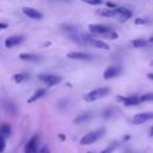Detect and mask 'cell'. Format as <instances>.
Returning <instances> with one entry per match:
<instances>
[{
  "label": "cell",
  "mask_w": 153,
  "mask_h": 153,
  "mask_svg": "<svg viewBox=\"0 0 153 153\" xmlns=\"http://www.w3.org/2000/svg\"><path fill=\"white\" fill-rule=\"evenodd\" d=\"M109 91L110 90L108 87H98V88H94V90L87 92L82 98H84L85 102L91 103V102H94V100H98V99L105 97L109 93Z\"/></svg>",
  "instance_id": "1"
},
{
  "label": "cell",
  "mask_w": 153,
  "mask_h": 153,
  "mask_svg": "<svg viewBox=\"0 0 153 153\" xmlns=\"http://www.w3.org/2000/svg\"><path fill=\"white\" fill-rule=\"evenodd\" d=\"M103 134H104V129H103V128L97 129V130H94V131H91V133L84 135V136L80 139V145H82V146L91 145V143L96 142Z\"/></svg>",
  "instance_id": "2"
},
{
  "label": "cell",
  "mask_w": 153,
  "mask_h": 153,
  "mask_svg": "<svg viewBox=\"0 0 153 153\" xmlns=\"http://www.w3.org/2000/svg\"><path fill=\"white\" fill-rule=\"evenodd\" d=\"M39 80H42L47 86H54L61 82V76L59 75H53V74H41L38 76Z\"/></svg>",
  "instance_id": "3"
},
{
  "label": "cell",
  "mask_w": 153,
  "mask_h": 153,
  "mask_svg": "<svg viewBox=\"0 0 153 153\" xmlns=\"http://www.w3.org/2000/svg\"><path fill=\"white\" fill-rule=\"evenodd\" d=\"M67 57L71 60H79V61H90L93 59V56L85 51H71L67 54Z\"/></svg>",
  "instance_id": "4"
},
{
  "label": "cell",
  "mask_w": 153,
  "mask_h": 153,
  "mask_svg": "<svg viewBox=\"0 0 153 153\" xmlns=\"http://www.w3.org/2000/svg\"><path fill=\"white\" fill-rule=\"evenodd\" d=\"M149 120H153V112H141L134 115L131 123L133 124H142L143 122H147Z\"/></svg>",
  "instance_id": "5"
},
{
  "label": "cell",
  "mask_w": 153,
  "mask_h": 153,
  "mask_svg": "<svg viewBox=\"0 0 153 153\" xmlns=\"http://www.w3.org/2000/svg\"><path fill=\"white\" fill-rule=\"evenodd\" d=\"M121 72H122V68L121 67H118V66H109L103 72V78L105 80H109V79H112V78L117 76Z\"/></svg>",
  "instance_id": "6"
},
{
  "label": "cell",
  "mask_w": 153,
  "mask_h": 153,
  "mask_svg": "<svg viewBox=\"0 0 153 153\" xmlns=\"http://www.w3.org/2000/svg\"><path fill=\"white\" fill-rule=\"evenodd\" d=\"M115 11H116V17L121 22H126V20H128L133 16L131 11L128 10V8H126V7H116Z\"/></svg>",
  "instance_id": "7"
},
{
  "label": "cell",
  "mask_w": 153,
  "mask_h": 153,
  "mask_svg": "<svg viewBox=\"0 0 153 153\" xmlns=\"http://www.w3.org/2000/svg\"><path fill=\"white\" fill-rule=\"evenodd\" d=\"M117 99L120 102H122L126 106H134V105H137L140 103V99H139L137 96H129V97L117 96Z\"/></svg>",
  "instance_id": "8"
},
{
  "label": "cell",
  "mask_w": 153,
  "mask_h": 153,
  "mask_svg": "<svg viewBox=\"0 0 153 153\" xmlns=\"http://www.w3.org/2000/svg\"><path fill=\"white\" fill-rule=\"evenodd\" d=\"M23 13H24L26 17H29V18H31V19H36V20H39V19L43 18V14H42L38 10H35V8H32V7H24V8H23Z\"/></svg>",
  "instance_id": "9"
},
{
  "label": "cell",
  "mask_w": 153,
  "mask_h": 153,
  "mask_svg": "<svg viewBox=\"0 0 153 153\" xmlns=\"http://www.w3.org/2000/svg\"><path fill=\"white\" fill-rule=\"evenodd\" d=\"M88 29L92 33H96V35H104L105 32H108L110 30V27L105 26V25H102V24H90L88 25Z\"/></svg>",
  "instance_id": "10"
},
{
  "label": "cell",
  "mask_w": 153,
  "mask_h": 153,
  "mask_svg": "<svg viewBox=\"0 0 153 153\" xmlns=\"http://www.w3.org/2000/svg\"><path fill=\"white\" fill-rule=\"evenodd\" d=\"M23 41H24V37H23V36H11V37L6 38V41H5V47H6V48H13V47L20 44Z\"/></svg>",
  "instance_id": "11"
},
{
  "label": "cell",
  "mask_w": 153,
  "mask_h": 153,
  "mask_svg": "<svg viewBox=\"0 0 153 153\" xmlns=\"http://www.w3.org/2000/svg\"><path fill=\"white\" fill-rule=\"evenodd\" d=\"M25 153H37V136H32L25 145Z\"/></svg>",
  "instance_id": "12"
},
{
  "label": "cell",
  "mask_w": 153,
  "mask_h": 153,
  "mask_svg": "<svg viewBox=\"0 0 153 153\" xmlns=\"http://www.w3.org/2000/svg\"><path fill=\"white\" fill-rule=\"evenodd\" d=\"M19 59L23 60V61H31V62H37L39 61V56L38 55H35V54H29V53H23L19 55Z\"/></svg>",
  "instance_id": "13"
},
{
  "label": "cell",
  "mask_w": 153,
  "mask_h": 153,
  "mask_svg": "<svg viewBox=\"0 0 153 153\" xmlns=\"http://www.w3.org/2000/svg\"><path fill=\"white\" fill-rule=\"evenodd\" d=\"M99 16L102 17H116V11L115 8H102V10H98L97 12Z\"/></svg>",
  "instance_id": "14"
},
{
  "label": "cell",
  "mask_w": 153,
  "mask_h": 153,
  "mask_svg": "<svg viewBox=\"0 0 153 153\" xmlns=\"http://www.w3.org/2000/svg\"><path fill=\"white\" fill-rule=\"evenodd\" d=\"M90 43H91L93 47L98 48V49H103V50H109V49H110V48H109V44L105 43V42H103V41H100V39H92Z\"/></svg>",
  "instance_id": "15"
},
{
  "label": "cell",
  "mask_w": 153,
  "mask_h": 153,
  "mask_svg": "<svg viewBox=\"0 0 153 153\" xmlns=\"http://www.w3.org/2000/svg\"><path fill=\"white\" fill-rule=\"evenodd\" d=\"M44 94H45V90H44V88H39V90H37V91L27 99V103H33V102H36L37 99L42 98Z\"/></svg>",
  "instance_id": "16"
},
{
  "label": "cell",
  "mask_w": 153,
  "mask_h": 153,
  "mask_svg": "<svg viewBox=\"0 0 153 153\" xmlns=\"http://www.w3.org/2000/svg\"><path fill=\"white\" fill-rule=\"evenodd\" d=\"M0 135L4 136L5 139L8 137V136L11 135V127H10L8 124H2V126L0 127Z\"/></svg>",
  "instance_id": "17"
},
{
  "label": "cell",
  "mask_w": 153,
  "mask_h": 153,
  "mask_svg": "<svg viewBox=\"0 0 153 153\" xmlns=\"http://www.w3.org/2000/svg\"><path fill=\"white\" fill-rule=\"evenodd\" d=\"M146 44H147V41H145L142 38H136V39L131 41V45L134 48H143Z\"/></svg>",
  "instance_id": "18"
},
{
  "label": "cell",
  "mask_w": 153,
  "mask_h": 153,
  "mask_svg": "<svg viewBox=\"0 0 153 153\" xmlns=\"http://www.w3.org/2000/svg\"><path fill=\"white\" fill-rule=\"evenodd\" d=\"M103 36L106 37V38H109V39H117V38H118V33H117L116 31H112L111 29H110L108 32H105Z\"/></svg>",
  "instance_id": "19"
},
{
  "label": "cell",
  "mask_w": 153,
  "mask_h": 153,
  "mask_svg": "<svg viewBox=\"0 0 153 153\" xmlns=\"http://www.w3.org/2000/svg\"><path fill=\"white\" fill-rule=\"evenodd\" d=\"M90 117H91L90 114H82V115L78 116V117L74 120V123H81V122H84V121H87Z\"/></svg>",
  "instance_id": "20"
},
{
  "label": "cell",
  "mask_w": 153,
  "mask_h": 153,
  "mask_svg": "<svg viewBox=\"0 0 153 153\" xmlns=\"http://www.w3.org/2000/svg\"><path fill=\"white\" fill-rule=\"evenodd\" d=\"M139 99H140V102H151V100H153V92L145 93L141 97H139Z\"/></svg>",
  "instance_id": "21"
},
{
  "label": "cell",
  "mask_w": 153,
  "mask_h": 153,
  "mask_svg": "<svg viewBox=\"0 0 153 153\" xmlns=\"http://www.w3.org/2000/svg\"><path fill=\"white\" fill-rule=\"evenodd\" d=\"M116 147H117V142H112V143H110L104 151H102L100 153H112V152L115 151Z\"/></svg>",
  "instance_id": "22"
},
{
  "label": "cell",
  "mask_w": 153,
  "mask_h": 153,
  "mask_svg": "<svg viewBox=\"0 0 153 153\" xmlns=\"http://www.w3.org/2000/svg\"><path fill=\"white\" fill-rule=\"evenodd\" d=\"M13 80H14L17 84H19V82H22V81L25 80V75L22 74V73H17V74L13 75Z\"/></svg>",
  "instance_id": "23"
},
{
  "label": "cell",
  "mask_w": 153,
  "mask_h": 153,
  "mask_svg": "<svg viewBox=\"0 0 153 153\" xmlns=\"http://www.w3.org/2000/svg\"><path fill=\"white\" fill-rule=\"evenodd\" d=\"M134 23H135L136 25H145V24H148L149 20H148L147 18H136V19L134 20Z\"/></svg>",
  "instance_id": "24"
},
{
  "label": "cell",
  "mask_w": 153,
  "mask_h": 153,
  "mask_svg": "<svg viewBox=\"0 0 153 153\" xmlns=\"http://www.w3.org/2000/svg\"><path fill=\"white\" fill-rule=\"evenodd\" d=\"M81 1H84L88 5H100L103 2V0H81Z\"/></svg>",
  "instance_id": "25"
},
{
  "label": "cell",
  "mask_w": 153,
  "mask_h": 153,
  "mask_svg": "<svg viewBox=\"0 0 153 153\" xmlns=\"http://www.w3.org/2000/svg\"><path fill=\"white\" fill-rule=\"evenodd\" d=\"M5 147H6V141H5V137L0 135V153H1V152L5 149Z\"/></svg>",
  "instance_id": "26"
},
{
  "label": "cell",
  "mask_w": 153,
  "mask_h": 153,
  "mask_svg": "<svg viewBox=\"0 0 153 153\" xmlns=\"http://www.w3.org/2000/svg\"><path fill=\"white\" fill-rule=\"evenodd\" d=\"M41 153H50V151H49V148L47 146H43L41 148Z\"/></svg>",
  "instance_id": "27"
},
{
  "label": "cell",
  "mask_w": 153,
  "mask_h": 153,
  "mask_svg": "<svg viewBox=\"0 0 153 153\" xmlns=\"http://www.w3.org/2000/svg\"><path fill=\"white\" fill-rule=\"evenodd\" d=\"M106 6H108V8H116L117 7L116 4H112V2H106Z\"/></svg>",
  "instance_id": "28"
},
{
  "label": "cell",
  "mask_w": 153,
  "mask_h": 153,
  "mask_svg": "<svg viewBox=\"0 0 153 153\" xmlns=\"http://www.w3.org/2000/svg\"><path fill=\"white\" fill-rule=\"evenodd\" d=\"M8 25L6 24V23H0V30H4V29H6Z\"/></svg>",
  "instance_id": "29"
},
{
  "label": "cell",
  "mask_w": 153,
  "mask_h": 153,
  "mask_svg": "<svg viewBox=\"0 0 153 153\" xmlns=\"http://www.w3.org/2000/svg\"><path fill=\"white\" fill-rule=\"evenodd\" d=\"M147 78H148L149 80H153V73H148V74H147Z\"/></svg>",
  "instance_id": "30"
},
{
  "label": "cell",
  "mask_w": 153,
  "mask_h": 153,
  "mask_svg": "<svg viewBox=\"0 0 153 153\" xmlns=\"http://www.w3.org/2000/svg\"><path fill=\"white\" fill-rule=\"evenodd\" d=\"M149 135H151V136H153V127L151 128V131H149Z\"/></svg>",
  "instance_id": "31"
},
{
  "label": "cell",
  "mask_w": 153,
  "mask_h": 153,
  "mask_svg": "<svg viewBox=\"0 0 153 153\" xmlns=\"http://www.w3.org/2000/svg\"><path fill=\"white\" fill-rule=\"evenodd\" d=\"M59 136H60V137H61V140H65V135H62V134H60V135H59Z\"/></svg>",
  "instance_id": "32"
},
{
  "label": "cell",
  "mask_w": 153,
  "mask_h": 153,
  "mask_svg": "<svg viewBox=\"0 0 153 153\" xmlns=\"http://www.w3.org/2000/svg\"><path fill=\"white\" fill-rule=\"evenodd\" d=\"M148 42H151V43H153V36H152V37H151V38L148 39Z\"/></svg>",
  "instance_id": "33"
},
{
  "label": "cell",
  "mask_w": 153,
  "mask_h": 153,
  "mask_svg": "<svg viewBox=\"0 0 153 153\" xmlns=\"http://www.w3.org/2000/svg\"><path fill=\"white\" fill-rule=\"evenodd\" d=\"M151 65H153V61H152V62H151Z\"/></svg>",
  "instance_id": "34"
},
{
  "label": "cell",
  "mask_w": 153,
  "mask_h": 153,
  "mask_svg": "<svg viewBox=\"0 0 153 153\" xmlns=\"http://www.w3.org/2000/svg\"><path fill=\"white\" fill-rule=\"evenodd\" d=\"M88 153H92V152H88Z\"/></svg>",
  "instance_id": "35"
}]
</instances>
